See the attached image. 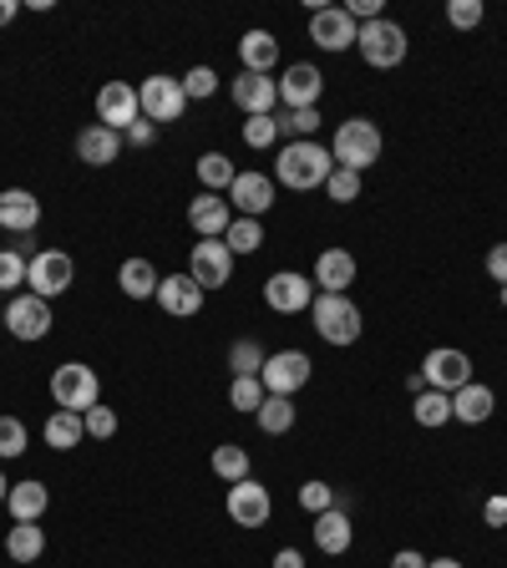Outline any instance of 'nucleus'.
Segmentation results:
<instances>
[{
    "label": "nucleus",
    "instance_id": "f257e3e1",
    "mask_svg": "<svg viewBox=\"0 0 507 568\" xmlns=\"http://www.w3.org/2000/svg\"><path fill=\"white\" fill-rule=\"evenodd\" d=\"M331 173H335V158L320 142H284L280 158H274V183H284V189H295V193L325 189Z\"/></svg>",
    "mask_w": 507,
    "mask_h": 568
},
{
    "label": "nucleus",
    "instance_id": "f03ea898",
    "mask_svg": "<svg viewBox=\"0 0 507 568\" xmlns=\"http://www.w3.org/2000/svg\"><path fill=\"white\" fill-rule=\"evenodd\" d=\"M381 148H386V138H381V128L371 118H345L341 128H335V168H351V173H366L371 163H381Z\"/></svg>",
    "mask_w": 507,
    "mask_h": 568
},
{
    "label": "nucleus",
    "instance_id": "7ed1b4c3",
    "mask_svg": "<svg viewBox=\"0 0 507 568\" xmlns=\"http://www.w3.org/2000/svg\"><path fill=\"white\" fill-rule=\"evenodd\" d=\"M51 402H57V412L87 416L102 402V381H97V371L82 366V361H61V366L51 371Z\"/></svg>",
    "mask_w": 507,
    "mask_h": 568
},
{
    "label": "nucleus",
    "instance_id": "20e7f679",
    "mask_svg": "<svg viewBox=\"0 0 507 568\" xmlns=\"http://www.w3.org/2000/svg\"><path fill=\"white\" fill-rule=\"evenodd\" d=\"M310 320H315V335L325 345H355L361 341V305H355L351 295H315V305H310Z\"/></svg>",
    "mask_w": 507,
    "mask_h": 568
},
{
    "label": "nucleus",
    "instance_id": "39448f33",
    "mask_svg": "<svg viewBox=\"0 0 507 568\" xmlns=\"http://www.w3.org/2000/svg\"><path fill=\"white\" fill-rule=\"evenodd\" d=\"M71 280H77V260L61 254V248H41V254H31V264H26V290L41 300L67 295Z\"/></svg>",
    "mask_w": 507,
    "mask_h": 568
},
{
    "label": "nucleus",
    "instance_id": "423d86ee",
    "mask_svg": "<svg viewBox=\"0 0 507 568\" xmlns=\"http://www.w3.org/2000/svg\"><path fill=\"white\" fill-rule=\"evenodd\" d=\"M422 381H426V390L457 396V390L473 381V355L457 351V345H437V351H426V361H422Z\"/></svg>",
    "mask_w": 507,
    "mask_h": 568
},
{
    "label": "nucleus",
    "instance_id": "0eeeda50",
    "mask_svg": "<svg viewBox=\"0 0 507 568\" xmlns=\"http://www.w3.org/2000/svg\"><path fill=\"white\" fill-rule=\"evenodd\" d=\"M355 51L366 57V67L391 71L406 61V31L396 21H371V26H361V36H355Z\"/></svg>",
    "mask_w": 507,
    "mask_h": 568
},
{
    "label": "nucleus",
    "instance_id": "6e6552de",
    "mask_svg": "<svg viewBox=\"0 0 507 568\" xmlns=\"http://www.w3.org/2000/svg\"><path fill=\"white\" fill-rule=\"evenodd\" d=\"M138 102H142V118L153 122V128H163V122L183 118L189 97H183V82H178V77H163V71H153V77H142Z\"/></svg>",
    "mask_w": 507,
    "mask_h": 568
},
{
    "label": "nucleus",
    "instance_id": "1a4fd4ad",
    "mask_svg": "<svg viewBox=\"0 0 507 568\" xmlns=\"http://www.w3.org/2000/svg\"><path fill=\"white\" fill-rule=\"evenodd\" d=\"M51 325H57V315H51V300L31 295V290H21V295H11V305H6V331L16 335V341H47Z\"/></svg>",
    "mask_w": 507,
    "mask_h": 568
},
{
    "label": "nucleus",
    "instance_id": "9d476101",
    "mask_svg": "<svg viewBox=\"0 0 507 568\" xmlns=\"http://www.w3.org/2000/svg\"><path fill=\"white\" fill-rule=\"evenodd\" d=\"M315 280L300 270H274L270 280H264V305L274 310V315H300V310L315 305Z\"/></svg>",
    "mask_w": 507,
    "mask_h": 568
},
{
    "label": "nucleus",
    "instance_id": "9b49d317",
    "mask_svg": "<svg viewBox=\"0 0 507 568\" xmlns=\"http://www.w3.org/2000/svg\"><path fill=\"white\" fill-rule=\"evenodd\" d=\"M189 274H193V284H199L203 295H209V290H224V284L234 280V254H229L224 239H203V244H193Z\"/></svg>",
    "mask_w": 507,
    "mask_h": 568
},
{
    "label": "nucleus",
    "instance_id": "f8f14e48",
    "mask_svg": "<svg viewBox=\"0 0 507 568\" xmlns=\"http://www.w3.org/2000/svg\"><path fill=\"white\" fill-rule=\"evenodd\" d=\"M229 518L239 523V528H264V523L274 518V497L270 487L260 483V477H244V483H229Z\"/></svg>",
    "mask_w": 507,
    "mask_h": 568
},
{
    "label": "nucleus",
    "instance_id": "ddd939ff",
    "mask_svg": "<svg viewBox=\"0 0 507 568\" xmlns=\"http://www.w3.org/2000/svg\"><path fill=\"white\" fill-rule=\"evenodd\" d=\"M310 371H315V361H310L305 351H274L270 361H264L260 381L270 396H295V390L310 381Z\"/></svg>",
    "mask_w": 507,
    "mask_h": 568
},
{
    "label": "nucleus",
    "instance_id": "4468645a",
    "mask_svg": "<svg viewBox=\"0 0 507 568\" xmlns=\"http://www.w3.org/2000/svg\"><path fill=\"white\" fill-rule=\"evenodd\" d=\"M355 36H361V26L351 21V11L345 6H320L315 16H310V41H315L320 51H351L355 47Z\"/></svg>",
    "mask_w": 507,
    "mask_h": 568
},
{
    "label": "nucleus",
    "instance_id": "2eb2a0df",
    "mask_svg": "<svg viewBox=\"0 0 507 568\" xmlns=\"http://www.w3.org/2000/svg\"><path fill=\"white\" fill-rule=\"evenodd\" d=\"M97 122L112 132H128L132 122H142V102H138V87L132 82H107L97 92Z\"/></svg>",
    "mask_w": 507,
    "mask_h": 568
},
{
    "label": "nucleus",
    "instance_id": "dca6fc26",
    "mask_svg": "<svg viewBox=\"0 0 507 568\" xmlns=\"http://www.w3.org/2000/svg\"><path fill=\"white\" fill-rule=\"evenodd\" d=\"M320 92H325V77H320L315 61H295V67H284V77H280L284 112H305V106H320Z\"/></svg>",
    "mask_w": 507,
    "mask_h": 568
},
{
    "label": "nucleus",
    "instance_id": "f3484780",
    "mask_svg": "<svg viewBox=\"0 0 507 568\" xmlns=\"http://www.w3.org/2000/svg\"><path fill=\"white\" fill-rule=\"evenodd\" d=\"M229 92H234V106L244 118H274V106H280V82L260 77V71H239Z\"/></svg>",
    "mask_w": 507,
    "mask_h": 568
},
{
    "label": "nucleus",
    "instance_id": "a211bd4d",
    "mask_svg": "<svg viewBox=\"0 0 507 568\" xmlns=\"http://www.w3.org/2000/svg\"><path fill=\"white\" fill-rule=\"evenodd\" d=\"M224 199L239 219H264V213L274 209V178L270 173H239L234 189H229Z\"/></svg>",
    "mask_w": 507,
    "mask_h": 568
},
{
    "label": "nucleus",
    "instance_id": "6ab92c4d",
    "mask_svg": "<svg viewBox=\"0 0 507 568\" xmlns=\"http://www.w3.org/2000/svg\"><path fill=\"white\" fill-rule=\"evenodd\" d=\"M158 305H163V315L173 320H189L203 310V290L193 284V274H163V284H158Z\"/></svg>",
    "mask_w": 507,
    "mask_h": 568
},
{
    "label": "nucleus",
    "instance_id": "aec40b11",
    "mask_svg": "<svg viewBox=\"0 0 507 568\" xmlns=\"http://www.w3.org/2000/svg\"><path fill=\"white\" fill-rule=\"evenodd\" d=\"M189 224L199 239H224L229 224H234V209H229L224 193H199V199L189 203Z\"/></svg>",
    "mask_w": 507,
    "mask_h": 568
},
{
    "label": "nucleus",
    "instance_id": "412c9836",
    "mask_svg": "<svg viewBox=\"0 0 507 568\" xmlns=\"http://www.w3.org/2000/svg\"><path fill=\"white\" fill-rule=\"evenodd\" d=\"M310 280H315L320 295H345V290L355 284V254H345V248H325V254L315 260V274H310Z\"/></svg>",
    "mask_w": 507,
    "mask_h": 568
},
{
    "label": "nucleus",
    "instance_id": "4be33fe9",
    "mask_svg": "<svg viewBox=\"0 0 507 568\" xmlns=\"http://www.w3.org/2000/svg\"><path fill=\"white\" fill-rule=\"evenodd\" d=\"M41 224V199L31 189H6L0 193V229H11V234H31Z\"/></svg>",
    "mask_w": 507,
    "mask_h": 568
},
{
    "label": "nucleus",
    "instance_id": "5701e85b",
    "mask_svg": "<svg viewBox=\"0 0 507 568\" xmlns=\"http://www.w3.org/2000/svg\"><path fill=\"white\" fill-rule=\"evenodd\" d=\"M122 153V132L102 128V122H92V128L77 132V158H82L87 168H112Z\"/></svg>",
    "mask_w": 507,
    "mask_h": 568
},
{
    "label": "nucleus",
    "instance_id": "b1692460",
    "mask_svg": "<svg viewBox=\"0 0 507 568\" xmlns=\"http://www.w3.org/2000/svg\"><path fill=\"white\" fill-rule=\"evenodd\" d=\"M493 412H497V390L483 386V381H467L452 396V422H462V426H483Z\"/></svg>",
    "mask_w": 507,
    "mask_h": 568
},
{
    "label": "nucleus",
    "instance_id": "393cba45",
    "mask_svg": "<svg viewBox=\"0 0 507 568\" xmlns=\"http://www.w3.org/2000/svg\"><path fill=\"white\" fill-rule=\"evenodd\" d=\"M315 548L320 554H345V548L355 544V528H351V513L345 508H325V513H315Z\"/></svg>",
    "mask_w": 507,
    "mask_h": 568
},
{
    "label": "nucleus",
    "instance_id": "a878e982",
    "mask_svg": "<svg viewBox=\"0 0 507 568\" xmlns=\"http://www.w3.org/2000/svg\"><path fill=\"white\" fill-rule=\"evenodd\" d=\"M239 61H244V71L270 77V71L280 67V41H274V31H244V41H239Z\"/></svg>",
    "mask_w": 507,
    "mask_h": 568
},
{
    "label": "nucleus",
    "instance_id": "bb28decb",
    "mask_svg": "<svg viewBox=\"0 0 507 568\" xmlns=\"http://www.w3.org/2000/svg\"><path fill=\"white\" fill-rule=\"evenodd\" d=\"M158 284H163V274L153 270V260H128L118 270V290L128 300H158Z\"/></svg>",
    "mask_w": 507,
    "mask_h": 568
},
{
    "label": "nucleus",
    "instance_id": "cd10ccee",
    "mask_svg": "<svg viewBox=\"0 0 507 568\" xmlns=\"http://www.w3.org/2000/svg\"><path fill=\"white\" fill-rule=\"evenodd\" d=\"M47 503H51L47 483H11V497H6V508H11L16 523H41Z\"/></svg>",
    "mask_w": 507,
    "mask_h": 568
},
{
    "label": "nucleus",
    "instance_id": "c85d7f7f",
    "mask_svg": "<svg viewBox=\"0 0 507 568\" xmlns=\"http://www.w3.org/2000/svg\"><path fill=\"white\" fill-rule=\"evenodd\" d=\"M6 554H11V564H36V558L47 554V528L41 523H16L6 532Z\"/></svg>",
    "mask_w": 507,
    "mask_h": 568
},
{
    "label": "nucleus",
    "instance_id": "c756f323",
    "mask_svg": "<svg viewBox=\"0 0 507 568\" xmlns=\"http://www.w3.org/2000/svg\"><path fill=\"white\" fill-rule=\"evenodd\" d=\"M264 437H284L290 426H295V396H264V406L254 412Z\"/></svg>",
    "mask_w": 507,
    "mask_h": 568
},
{
    "label": "nucleus",
    "instance_id": "7c9ffc66",
    "mask_svg": "<svg viewBox=\"0 0 507 568\" xmlns=\"http://www.w3.org/2000/svg\"><path fill=\"white\" fill-rule=\"evenodd\" d=\"M274 128H280V138H290V142H315V132L325 128V118H320V106H305V112H274Z\"/></svg>",
    "mask_w": 507,
    "mask_h": 568
},
{
    "label": "nucleus",
    "instance_id": "2f4dec72",
    "mask_svg": "<svg viewBox=\"0 0 507 568\" xmlns=\"http://www.w3.org/2000/svg\"><path fill=\"white\" fill-rule=\"evenodd\" d=\"M82 416L77 412H51L47 416V447L51 452H71V447H82Z\"/></svg>",
    "mask_w": 507,
    "mask_h": 568
},
{
    "label": "nucleus",
    "instance_id": "473e14b6",
    "mask_svg": "<svg viewBox=\"0 0 507 568\" xmlns=\"http://www.w3.org/2000/svg\"><path fill=\"white\" fill-rule=\"evenodd\" d=\"M234 178H239V168L229 163L224 153H203V158H199V183H203V193H229V189H234Z\"/></svg>",
    "mask_w": 507,
    "mask_h": 568
},
{
    "label": "nucleus",
    "instance_id": "72a5a7b5",
    "mask_svg": "<svg viewBox=\"0 0 507 568\" xmlns=\"http://www.w3.org/2000/svg\"><path fill=\"white\" fill-rule=\"evenodd\" d=\"M412 416H416V426L437 432V426L452 422V396H442V390H422V396L412 402Z\"/></svg>",
    "mask_w": 507,
    "mask_h": 568
},
{
    "label": "nucleus",
    "instance_id": "f704fd0d",
    "mask_svg": "<svg viewBox=\"0 0 507 568\" xmlns=\"http://www.w3.org/2000/svg\"><path fill=\"white\" fill-rule=\"evenodd\" d=\"M213 477H224V483H244L249 473V447L239 442H224V447H213Z\"/></svg>",
    "mask_w": 507,
    "mask_h": 568
},
{
    "label": "nucleus",
    "instance_id": "c9c22d12",
    "mask_svg": "<svg viewBox=\"0 0 507 568\" xmlns=\"http://www.w3.org/2000/svg\"><path fill=\"white\" fill-rule=\"evenodd\" d=\"M224 244H229V254H260L264 248V224L260 219H239L234 213V224H229V234H224Z\"/></svg>",
    "mask_w": 507,
    "mask_h": 568
},
{
    "label": "nucleus",
    "instance_id": "e433bc0d",
    "mask_svg": "<svg viewBox=\"0 0 507 568\" xmlns=\"http://www.w3.org/2000/svg\"><path fill=\"white\" fill-rule=\"evenodd\" d=\"M264 396H270V390H264L260 376H234V386H229V406H234V412H244V416L260 412Z\"/></svg>",
    "mask_w": 507,
    "mask_h": 568
},
{
    "label": "nucleus",
    "instance_id": "4c0bfd02",
    "mask_svg": "<svg viewBox=\"0 0 507 568\" xmlns=\"http://www.w3.org/2000/svg\"><path fill=\"white\" fill-rule=\"evenodd\" d=\"M26 447H31V432H26L21 416H0V457L16 462L26 457Z\"/></svg>",
    "mask_w": 507,
    "mask_h": 568
},
{
    "label": "nucleus",
    "instance_id": "58836bf2",
    "mask_svg": "<svg viewBox=\"0 0 507 568\" xmlns=\"http://www.w3.org/2000/svg\"><path fill=\"white\" fill-rule=\"evenodd\" d=\"M264 361H270V355H264L254 341H234V345H229V371H234V376H260Z\"/></svg>",
    "mask_w": 507,
    "mask_h": 568
},
{
    "label": "nucleus",
    "instance_id": "ea45409f",
    "mask_svg": "<svg viewBox=\"0 0 507 568\" xmlns=\"http://www.w3.org/2000/svg\"><path fill=\"white\" fill-rule=\"evenodd\" d=\"M178 82H183V97H189V102H209V97L219 92V71H213V67H193V71H183Z\"/></svg>",
    "mask_w": 507,
    "mask_h": 568
},
{
    "label": "nucleus",
    "instance_id": "a19ab883",
    "mask_svg": "<svg viewBox=\"0 0 507 568\" xmlns=\"http://www.w3.org/2000/svg\"><path fill=\"white\" fill-rule=\"evenodd\" d=\"M26 254L21 248H0V295H16V290H21L26 284Z\"/></svg>",
    "mask_w": 507,
    "mask_h": 568
},
{
    "label": "nucleus",
    "instance_id": "79ce46f5",
    "mask_svg": "<svg viewBox=\"0 0 507 568\" xmlns=\"http://www.w3.org/2000/svg\"><path fill=\"white\" fill-rule=\"evenodd\" d=\"M82 432H87V437H92V442H112V437H118V412H112V406H102V402H97L92 412L82 416Z\"/></svg>",
    "mask_w": 507,
    "mask_h": 568
},
{
    "label": "nucleus",
    "instance_id": "37998d69",
    "mask_svg": "<svg viewBox=\"0 0 507 568\" xmlns=\"http://www.w3.org/2000/svg\"><path fill=\"white\" fill-rule=\"evenodd\" d=\"M483 16H487L483 0H447V21L457 26V31H477V26H483Z\"/></svg>",
    "mask_w": 507,
    "mask_h": 568
},
{
    "label": "nucleus",
    "instance_id": "c03bdc74",
    "mask_svg": "<svg viewBox=\"0 0 507 568\" xmlns=\"http://www.w3.org/2000/svg\"><path fill=\"white\" fill-rule=\"evenodd\" d=\"M325 193H331V203H355V199H361V173H351V168H335L331 183H325Z\"/></svg>",
    "mask_w": 507,
    "mask_h": 568
},
{
    "label": "nucleus",
    "instance_id": "a18cd8bd",
    "mask_svg": "<svg viewBox=\"0 0 507 568\" xmlns=\"http://www.w3.org/2000/svg\"><path fill=\"white\" fill-rule=\"evenodd\" d=\"M244 142L254 148V153L274 148V142H280V128H274V118H244Z\"/></svg>",
    "mask_w": 507,
    "mask_h": 568
},
{
    "label": "nucleus",
    "instance_id": "49530a36",
    "mask_svg": "<svg viewBox=\"0 0 507 568\" xmlns=\"http://www.w3.org/2000/svg\"><path fill=\"white\" fill-rule=\"evenodd\" d=\"M300 508H305V513H325V508H335V487H331V483H320V477H310V483L300 487Z\"/></svg>",
    "mask_w": 507,
    "mask_h": 568
},
{
    "label": "nucleus",
    "instance_id": "de8ad7c7",
    "mask_svg": "<svg viewBox=\"0 0 507 568\" xmlns=\"http://www.w3.org/2000/svg\"><path fill=\"white\" fill-rule=\"evenodd\" d=\"M483 523H487V528H507V493L487 497V503H483Z\"/></svg>",
    "mask_w": 507,
    "mask_h": 568
},
{
    "label": "nucleus",
    "instance_id": "09e8293b",
    "mask_svg": "<svg viewBox=\"0 0 507 568\" xmlns=\"http://www.w3.org/2000/svg\"><path fill=\"white\" fill-rule=\"evenodd\" d=\"M487 274L497 280V290L507 284V244H493V248H487Z\"/></svg>",
    "mask_w": 507,
    "mask_h": 568
},
{
    "label": "nucleus",
    "instance_id": "8fccbe9b",
    "mask_svg": "<svg viewBox=\"0 0 507 568\" xmlns=\"http://www.w3.org/2000/svg\"><path fill=\"white\" fill-rule=\"evenodd\" d=\"M128 142H132V148H153V142H158V128H153L148 118L132 122V128H128Z\"/></svg>",
    "mask_w": 507,
    "mask_h": 568
},
{
    "label": "nucleus",
    "instance_id": "3c124183",
    "mask_svg": "<svg viewBox=\"0 0 507 568\" xmlns=\"http://www.w3.org/2000/svg\"><path fill=\"white\" fill-rule=\"evenodd\" d=\"M270 568H305V554H300V548H280Z\"/></svg>",
    "mask_w": 507,
    "mask_h": 568
},
{
    "label": "nucleus",
    "instance_id": "603ef678",
    "mask_svg": "<svg viewBox=\"0 0 507 568\" xmlns=\"http://www.w3.org/2000/svg\"><path fill=\"white\" fill-rule=\"evenodd\" d=\"M391 568H426V558L416 548H402V554H391Z\"/></svg>",
    "mask_w": 507,
    "mask_h": 568
},
{
    "label": "nucleus",
    "instance_id": "864d4df0",
    "mask_svg": "<svg viewBox=\"0 0 507 568\" xmlns=\"http://www.w3.org/2000/svg\"><path fill=\"white\" fill-rule=\"evenodd\" d=\"M21 16V0H0V26H11Z\"/></svg>",
    "mask_w": 507,
    "mask_h": 568
},
{
    "label": "nucleus",
    "instance_id": "5fc2aeb1",
    "mask_svg": "<svg viewBox=\"0 0 507 568\" xmlns=\"http://www.w3.org/2000/svg\"><path fill=\"white\" fill-rule=\"evenodd\" d=\"M6 497H11V477H6V467H0V508H6Z\"/></svg>",
    "mask_w": 507,
    "mask_h": 568
},
{
    "label": "nucleus",
    "instance_id": "6e6d98bb",
    "mask_svg": "<svg viewBox=\"0 0 507 568\" xmlns=\"http://www.w3.org/2000/svg\"><path fill=\"white\" fill-rule=\"evenodd\" d=\"M426 568H462L457 558H426Z\"/></svg>",
    "mask_w": 507,
    "mask_h": 568
},
{
    "label": "nucleus",
    "instance_id": "4d7b16f0",
    "mask_svg": "<svg viewBox=\"0 0 507 568\" xmlns=\"http://www.w3.org/2000/svg\"><path fill=\"white\" fill-rule=\"evenodd\" d=\"M497 295H503V305H507V284H503V290H497Z\"/></svg>",
    "mask_w": 507,
    "mask_h": 568
},
{
    "label": "nucleus",
    "instance_id": "13d9d810",
    "mask_svg": "<svg viewBox=\"0 0 507 568\" xmlns=\"http://www.w3.org/2000/svg\"><path fill=\"white\" fill-rule=\"evenodd\" d=\"M0 325H6V305H0Z\"/></svg>",
    "mask_w": 507,
    "mask_h": 568
}]
</instances>
